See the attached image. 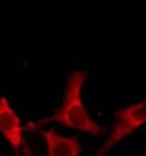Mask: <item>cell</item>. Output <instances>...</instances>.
<instances>
[{
	"label": "cell",
	"instance_id": "cell-1",
	"mask_svg": "<svg viewBox=\"0 0 146 156\" xmlns=\"http://www.w3.org/2000/svg\"><path fill=\"white\" fill-rule=\"evenodd\" d=\"M86 69H73L66 77V88L60 106L47 118H41L38 123L58 122L69 128L86 132L92 135H102L107 132L105 127L97 123L86 110L82 98L84 83L89 76Z\"/></svg>",
	"mask_w": 146,
	"mask_h": 156
},
{
	"label": "cell",
	"instance_id": "cell-2",
	"mask_svg": "<svg viewBox=\"0 0 146 156\" xmlns=\"http://www.w3.org/2000/svg\"><path fill=\"white\" fill-rule=\"evenodd\" d=\"M146 123V99L125 105L116 111L114 123L106 140L96 150L94 156H103L122 139Z\"/></svg>",
	"mask_w": 146,
	"mask_h": 156
},
{
	"label": "cell",
	"instance_id": "cell-3",
	"mask_svg": "<svg viewBox=\"0 0 146 156\" xmlns=\"http://www.w3.org/2000/svg\"><path fill=\"white\" fill-rule=\"evenodd\" d=\"M23 130L24 127L21 118L11 106L9 99L5 95L0 96V133L16 151L24 145Z\"/></svg>",
	"mask_w": 146,
	"mask_h": 156
},
{
	"label": "cell",
	"instance_id": "cell-4",
	"mask_svg": "<svg viewBox=\"0 0 146 156\" xmlns=\"http://www.w3.org/2000/svg\"><path fill=\"white\" fill-rule=\"evenodd\" d=\"M44 135L49 156H78L82 152V145L75 136H67L57 133L55 129H39Z\"/></svg>",
	"mask_w": 146,
	"mask_h": 156
},
{
	"label": "cell",
	"instance_id": "cell-5",
	"mask_svg": "<svg viewBox=\"0 0 146 156\" xmlns=\"http://www.w3.org/2000/svg\"><path fill=\"white\" fill-rule=\"evenodd\" d=\"M26 156H32V155H30V152H29V150H28V149H26Z\"/></svg>",
	"mask_w": 146,
	"mask_h": 156
}]
</instances>
